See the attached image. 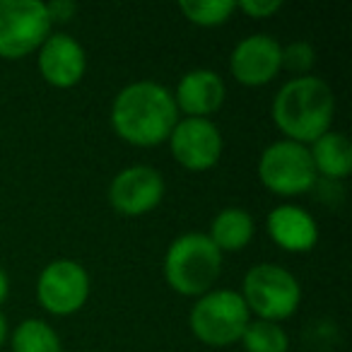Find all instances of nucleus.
Wrapping results in <instances>:
<instances>
[{
    "instance_id": "nucleus-1",
    "label": "nucleus",
    "mask_w": 352,
    "mask_h": 352,
    "mask_svg": "<svg viewBox=\"0 0 352 352\" xmlns=\"http://www.w3.org/2000/svg\"><path fill=\"white\" fill-rule=\"evenodd\" d=\"M179 121L174 94L155 80H138L121 89L111 104V128L123 142L157 147L169 140Z\"/></svg>"
},
{
    "instance_id": "nucleus-2",
    "label": "nucleus",
    "mask_w": 352,
    "mask_h": 352,
    "mask_svg": "<svg viewBox=\"0 0 352 352\" xmlns=\"http://www.w3.org/2000/svg\"><path fill=\"white\" fill-rule=\"evenodd\" d=\"M270 113L285 140L309 147L333 128L336 94L331 85L321 78L314 75L292 78L278 89Z\"/></svg>"
},
{
    "instance_id": "nucleus-3",
    "label": "nucleus",
    "mask_w": 352,
    "mask_h": 352,
    "mask_svg": "<svg viewBox=\"0 0 352 352\" xmlns=\"http://www.w3.org/2000/svg\"><path fill=\"white\" fill-rule=\"evenodd\" d=\"M222 275V254L203 232L176 236L164 254V280L182 297H203Z\"/></svg>"
},
{
    "instance_id": "nucleus-4",
    "label": "nucleus",
    "mask_w": 352,
    "mask_h": 352,
    "mask_svg": "<svg viewBox=\"0 0 352 352\" xmlns=\"http://www.w3.org/2000/svg\"><path fill=\"white\" fill-rule=\"evenodd\" d=\"M241 299L251 318L280 323L294 316L302 304V285L285 265L258 263L246 270L241 280Z\"/></svg>"
},
{
    "instance_id": "nucleus-5",
    "label": "nucleus",
    "mask_w": 352,
    "mask_h": 352,
    "mask_svg": "<svg viewBox=\"0 0 352 352\" xmlns=\"http://www.w3.org/2000/svg\"><path fill=\"white\" fill-rule=\"evenodd\" d=\"M251 314L236 289H210L198 297L188 314L191 333L208 347H227L241 340Z\"/></svg>"
},
{
    "instance_id": "nucleus-6",
    "label": "nucleus",
    "mask_w": 352,
    "mask_h": 352,
    "mask_svg": "<svg viewBox=\"0 0 352 352\" xmlns=\"http://www.w3.org/2000/svg\"><path fill=\"white\" fill-rule=\"evenodd\" d=\"M258 179L278 198H297L316 186V169L307 145L275 140L258 157Z\"/></svg>"
},
{
    "instance_id": "nucleus-7",
    "label": "nucleus",
    "mask_w": 352,
    "mask_h": 352,
    "mask_svg": "<svg viewBox=\"0 0 352 352\" xmlns=\"http://www.w3.org/2000/svg\"><path fill=\"white\" fill-rule=\"evenodd\" d=\"M51 27L41 0H0V58L20 60L36 54Z\"/></svg>"
},
{
    "instance_id": "nucleus-8",
    "label": "nucleus",
    "mask_w": 352,
    "mask_h": 352,
    "mask_svg": "<svg viewBox=\"0 0 352 352\" xmlns=\"http://www.w3.org/2000/svg\"><path fill=\"white\" fill-rule=\"evenodd\" d=\"M92 280L82 263L73 258L51 261L36 278V302L54 316H73L87 304Z\"/></svg>"
},
{
    "instance_id": "nucleus-9",
    "label": "nucleus",
    "mask_w": 352,
    "mask_h": 352,
    "mask_svg": "<svg viewBox=\"0 0 352 352\" xmlns=\"http://www.w3.org/2000/svg\"><path fill=\"white\" fill-rule=\"evenodd\" d=\"M171 157L188 171H208L220 162L225 138L210 118H179L169 135Z\"/></svg>"
},
{
    "instance_id": "nucleus-10",
    "label": "nucleus",
    "mask_w": 352,
    "mask_h": 352,
    "mask_svg": "<svg viewBox=\"0 0 352 352\" xmlns=\"http://www.w3.org/2000/svg\"><path fill=\"white\" fill-rule=\"evenodd\" d=\"M164 176L150 164L121 169L109 184V203L123 217H142L164 201Z\"/></svg>"
},
{
    "instance_id": "nucleus-11",
    "label": "nucleus",
    "mask_w": 352,
    "mask_h": 352,
    "mask_svg": "<svg viewBox=\"0 0 352 352\" xmlns=\"http://www.w3.org/2000/svg\"><path fill=\"white\" fill-rule=\"evenodd\" d=\"M283 70V44L270 34H249L232 49L230 73L244 87H263Z\"/></svg>"
},
{
    "instance_id": "nucleus-12",
    "label": "nucleus",
    "mask_w": 352,
    "mask_h": 352,
    "mask_svg": "<svg viewBox=\"0 0 352 352\" xmlns=\"http://www.w3.org/2000/svg\"><path fill=\"white\" fill-rule=\"evenodd\" d=\"M36 68L51 87L70 89L82 82L87 73V54L75 36L65 32H51L49 39L36 51Z\"/></svg>"
},
{
    "instance_id": "nucleus-13",
    "label": "nucleus",
    "mask_w": 352,
    "mask_h": 352,
    "mask_svg": "<svg viewBox=\"0 0 352 352\" xmlns=\"http://www.w3.org/2000/svg\"><path fill=\"white\" fill-rule=\"evenodd\" d=\"M174 104L184 118H210L227 99V85L220 73L210 68H193L176 82Z\"/></svg>"
},
{
    "instance_id": "nucleus-14",
    "label": "nucleus",
    "mask_w": 352,
    "mask_h": 352,
    "mask_svg": "<svg viewBox=\"0 0 352 352\" xmlns=\"http://www.w3.org/2000/svg\"><path fill=\"white\" fill-rule=\"evenodd\" d=\"M265 232L275 246L289 254H307L318 241V222L311 212L294 203L273 208L265 217Z\"/></svg>"
},
{
    "instance_id": "nucleus-15",
    "label": "nucleus",
    "mask_w": 352,
    "mask_h": 352,
    "mask_svg": "<svg viewBox=\"0 0 352 352\" xmlns=\"http://www.w3.org/2000/svg\"><path fill=\"white\" fill-rule=\"evenodd\" d=\"M316 176L331 179V182H342L352 171V142L345 133L328 131L318 140L309 145Z\"/></svg>"
},
{
    "instance_id": "nucleus-16",
    "label": "nucleus",
    "mask_w": 352,
    "mask_h": 352,
    "mask_svg": "<svg viewBox=\"0 0 352 352\" xmlns=\"http://www.w3.org/2000/svg\"><path fill=\"white\" fill-rule=\"evenodd\" d=\"M256 222L251 217V212L246 208H222L210 222L208 230V239L217 246L222 256L225 254H236V251L246 249L254 239Z\"/></svg>"
},
{
    "instance_id": "nucleus-17",
    "label": "nucleus",
    "mask_w": 352,
    "mask_h": 352,
    "mask_svg": "<svg viewBox=\"0 0 352 352\" xmlns=\"http://www.w3.org/2000/svg\"><path fill=\"white\" fill-rule=\"evenodd\" d=\"M12 352H63V342L56 328L44 318H25L10 333Z\"/></svg>"
},
{
    "instance_id": "nucleus-18",
    "label": "nucleus",
    "mask_w": 352,
    "mask_h": 352,
    "mask_svg": "<svg viewBox=\"0 0 352 352\" xmlns=\"http://www.w3.org/2000/svg\"><path fill=\"white\" fill-rule=\"evenodd\" d=\"M244 352H287L289 350V336L280 323L261 321L251 318L246 326L244 336Z\"/></svg>"
},
{
    "instance_id": "nucleus-19",
    "label": "nucleus",
    "mask_w": 352,
    "mask_h": 352,
    "mask_svg": "<svg viewBox=\"0 0 352 352\" xmlns=\"http://www.w3.org/2000/svg\"><path fill=\"white\" fill-rule=\"evenodd\" d=\"M179 10L196 27H220L236 12L234 0H184Z\"/></svg>"
},
{
    "instance_id": "nucleus-20",
    "label": "nucleus",
    "mask_w": 352,
    "mask_h": 352,
    "mask_svg": "<svg viewBox=\"0 0 352 352\" xmlns=\"http://www.w3.org/2000/svg\"><path fill=\"white\" fill-rule=\"evenodd\" d=\"M316 63V49L309 41L299 39L283 46V70L292 73L294 78H304Z\"/></svg>"
},
{
    "instance_id": "nucleus-21",
    "label": "nucleus",
    "mask_w": 352,
    "mask_h": 352,
    "mask_svg": "<svg viewBox=\"0 0 352 352\" xmlns=\"http://www.w3.org/2000/svg\"><path fill=\"white\" fill-rule=\"evenodd\" d=\"M236 10L251 20H268L283 10V0H241L236 3Z\"/></svg>"
},
{
    "instance_id": "nucleus-22",
    "label": "nucleus",
    "mask_w": 352,
    "mask_h": 352,
    "mask_svg": "<svg viewBox=\"0 0 352 352\" xmlns=\"http://www.w3.org/2000/svg\"><path fill=\"white\" fill-rule=\"evenodd\" d=\"M46 12H49L51 25H56V22L65 25L78 15V3H73V0H51V3H46Z\"/></svg>"
},
{
    "instance_id": "nucleus-23",
    "label": "nucleus",
    "mask_w": 352,
    "mask_h": 352,
    "mask_svg": "<svg viewBox=\"0 0 352 352\" xmlns=\"http://www.w3.org/2000/svg\"><path fill=\"white\" fill-rule=\"evenodd\" d=\"M8 294H10V280H8L6 268L0 265V307H3V302L8 299Z\"/></svg>"
},
{
    "instance_id": "nucleus-24",
    "label": "nucleus",
    "mask_w": 352,
    "mask_h": 352,
    "mask_svg": "<svg viewBox=\"0 0 352 352\" xmlns=\"http://www.w3.org/2000/svg\"><path fill=\"white\" fill-rule=\"evenodd\" d=\"M8 338H10V326H8V318L0 314V347L6 345Z\"/></svg>"
}]
</instances>
